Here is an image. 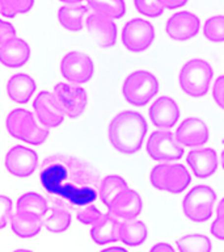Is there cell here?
<instances>
[{
    "label": "cell",
    "instance_id": "1",
    "mask_svg": "<svg viewBox=\"0 0 224 252\" xmlns=\"http://www.w3.org/2000/svg\"><path fill=\"white\" fill-rule=\"evenodd\" d=\"M39 168L41 185L54 198V205L70 210L90 205L98 197L97 171L80 158L54 154L45 158Z\"/></svg>",
    "mask_w": 224,
    "mask_h": 252
},
{
    "label": "cell",
    "instance_id": "2",
    "mask_svg": "<svg viewBox=\"0 0 224 252\" xmlns=\"http://www.w3.org/2000/svg\"><path fill=\"white\" fill-rule=\"evenodd\" d=\"M148 124L137 110H122L114 116L108 126L110 146L122 155H134L143 147Z\"/></svg>",
    "mask_w": 224,
    "mask_h": 252
},
{
    "label": "cell",
    "instance_id": "3",
    "mask_svg": "<svg viewBox=\"0 0 224 252\" xmlns=\"http://www.w3.org/2000/svg\"><path fill=\"white\" fill-rule=\"evenodd\" d=\"M5 129L11 137L31 146L43 145L49 138V129L39 124L35 114L24 108H16L8 113Z\"/></svg>",
    "mask_w": 224,
    "mask_h": 252
},
{
    "label": "cell",
    "instance_id": "4",
    "mask_svg": "<svg viewBox=\"0 0 224 252\" xmlns=\"http://www.w3.org/2000/svg\"><path fill=\"white\" fill-rule=\"evenodd\" d=\"M214 78V68L207 61L200 58L189 59L182 64L178 74V87L189 97L206 96Z\"/></svg>",
    "mask_w": 224,
    "mask_h": 252
},
{
    "label": "cell",
    "instance_id": "5",
    "mask_svg": "<svg viewBox=\"0 0 224 252\" xmlns=\"http://www.w3.org/2000/svg\"><path fill=\"white\" fill-rule=\"evenodd\" d=\"M159 80L148 70H137L126 76L122 84V96L127 104L137 108L148 105L159 94Z\"/></svg>",
    "mask_w": 224,
    "mask_h": 252
},
{
    "label": "cell",
    "instance_id": "6",
    "mask_svg": "<svg viewBox=\"0 0 224 252\" xmlns=\"http://www.w3.org/2000/svg\"><path fill=\"white\" fill-rule=\"evenodd\" d=\"M216 202L215 190L208 185L193 187L182 200V212L190 222L204 223L211 220Z\"/></svg>",
    "mask_w": 224,
    "mask_h": 252
},
{
    "label": "cell",
    "instance_id": "7",
    "mask_svg": "<svg viewBox=\"0 0 224 252\" xmlns=\"http://www.w3.org/2000/svg\"><path fill=\"white\" fill-rule=\"evenodd\" d=\"M145 150L148 157L159 163H172L180 160L184 157V146L181 145L170 130L157 129L151 133L147 142Z\"/></svg>",
    "mask_w": 224,
    "mask_h": 252
},
{
    "label": "cell",
    "instance_id": "8",
    "mask_svg": "<svg viewBox=\"0 0 224 252\" xmlns=\"http://www.w3.org/2000/svg\"><path fill=\"white\" fill-rule=\"evenodd\" d=\"M155 37L156 32L153 24L140 17L131 19L122 28V45L126 50L134 54H140L148 50L153 45Z\"/></svg>",
    "mask_w": 224,
    "mask_h": 252
},
{
    "label": "cell",
    "instance_id": "9",
    "mask_svg": "<svg viewBox=\"0 0 224 252\" xmlns=\"http://www.w3.org/2000/svg\"><path fill=\"white\" fill-rule=\"evenodd\" d=\"M59 71L71 84H85L94 75V62L89 55L82 51L67 53L59 63Z\"/></svg>",
    "mask_w": 224,
    "mask_h": 252
},
{
    "label": "cell",
    "instance_id": "10",
    "mask_svg": "<svg viewBox=\"0 0 224 252\" xmlns=\"http://www.w3.org/2000/svg\"><path fill=\"white\" fill-rule=\"evenodd\" d=\"M54 94L68 118H79L88 105V92L84 87L71 83H58Z\"/></svg>",
    "mask_w": 224,
    "mask_h": 252
},
{
    "label": "cell",
    "instance_id": "11",
    "mask_svg": "<svg viewBox=\"0 0 224 252\" xmlns=\"http://www.w3.org/2000/svg\"><path fill=\"white\" fill-rule=\"evenodd\" d=\"M4 164L12 176L19 177V179H27V177L31 176L38 168V154L27 146H13L5 154Z\"/></svg>",
    "mask_w": 224,
    "mask_h": 252
},
{
    "label": "cell",
    "instance_id": "12",
    "mask_svg": "<svg viewBox=\"0 0 224 252\" xmlns=\"http://www.w3.org/2000/svg\"><path fill=\"white\" fill-rule=\"evenodd\" d=\"M200 32V19L190 11L173 13L165 23V33L176 42H186Z\"/></svg>",
    "mask_w": 224,
    "mask_h": 252
},
{
    "label": "cell",
    "instance_id": "13",
    "mask_svg": "<svg viewBox=\"0 0 224 252\" xmlns=\"http://www.w3.org/2000/svg\"><path fill=\"white\" fill-rule=\"evenodd\" d=\"M33 108L39 124L46 129L58 127L66 118V114L55 97L54 92L50 91H41L33 102Z\"/></svg>",
    "mask_w": 224,
    "mask_h": 252
},
{
    "label": "cell",
    "instance_id": "14",
    "mask_svg": "<svg viewBox=\"0 0 224 252\" xmlns=\"http://www.w3.org/2000/svg\"><path fill=\"white\" fill-rule=\"evenodd\" d=\"M85 27L97 46L102 49L115 46L118 39V28L113 19L92 12L86 16Z\"/></svg>",
    "mask_w": 224,
    "mask_h": 252
},
{
    "label": "cell",
    "instance_id": "15",
    "mask_svg": "<svg viewBox=\"0 0 224 252\" xmlns=\"http://www.w3.org/2000/svg\"><path fill=\"white\" fill-rule=\"evenodd\" d=\"M148 117L151 124L157 129L169 130L176 126L180 120V105L170 96H160L149 106Z\"/></svg>",
    "mask_w": 224,
    "mask_h": 252
},
{
    "label": "cell",
    "instance_id": "16",
    "mask_svg": "<svg viewBox=\"0 0 224 252\" xmlns=\"http://www.w3.org/2000/svg\"><path fill=\"white\" fill-rule=\"evenodd\" d=\"M176 138L184 147H203L210 139V129L206 121L199 117H188L176 130Z\"/></svg>",
    "mask_w": 224,
    "mask_h": 252
},
{
    "label": "cell",
    "instance_id": "17",
    "mask_svg": "<svg viewBox=\"0 0 224 252\" xmlns=\"http://www.w3.org/2000/svg\"><path fill=\"white\" fill-rule=\"evenodd\" d=\"M186 163L196 179L204 180L215 175L219 167V157L212 147H198L189 151Z\"/></svg>",
    "mask_w": 224,
    "mask_h": 252
},
{
    "label": "cell",
    "instance_id": "18",
    "mask_svg": "<svg viewBox=\"0 0 224 252\" xmlns=\"http://www.w3.org/2000/svg\"><path fill=\"white\" fill-rule=\"evenodd\" d=\"M110 214L119 220H134L140 216L143 210V200L135 189H125L118 194L108 206Z\"/></svg>",
    "mask_w": 224,
    "mask_h": 252
},
{
    "label": "cell",
    "instance_id": "19",
    "mask_svg": "<svg viewBox=\"0 0 224 252\" xmlns=\"http://www.w3.org/2000/svg\"><path fill=\"white\" fill-rule=\"evenodd\" d=\"M31 55L29 43L24 38L15 37L0 45V63L8 68H20L25 66Z\"/></svg>",
    "mask_w": 224,
    "mask_h": 252
},
{
    "label": "cell",
    "instance_id": "20",
    "mask_svg": "<svg viewBox=\"0 0 224 252\" xmlns=\"http://www.w3.org/2000/svg\"><path fill=\"white\" fill-rule=\"evenodd\" d=\"M190 184H192V175L185 165L180 163H168L161 181L160 192L180 194L185 189H188Z\"/></svg>",
    "mask_w": 224,
    "mask_h": 252
},
{
    "label": "cell",
    "instance_id": "21",
    "mask_svg": "<svg viewBox=\"0 0 224 252\" xmlns=\"http://www.w3.org/2000/svg\"><path fill=\"white\" fill-rule=\"evenodd\" d=\"M121 224L119 218L114 217L113 214H102L101 218L92 226L90 238L98 246L118 242L121 235Z\"/></svg>",
    "mask_w": 224,
    "mask_h": 252
},
{
    "label": "cell",
    "instance_id": "22",
    "mask_svg": "<svg viewBox=\"0 0 224 252\" xmlns=\"http://www.w3.org/2000/svg\"><path fill=\"white\" fill-rule=\"evenodd\" d=\"M35 90H37V83L34 79L31 78L30 75L24 74V72L12 75L5 87L9 100L20 105L30 101Z\"/></svg>",
    "mask_w": 224,
    "mask_h": 252
},
{
    "label": "cell",
    "instance_id": "23",
    "mask_svg": "<svg viewBox=\"0 0 224 252\" xmlns=\"http://www.w3.org/2000/svg\"><path fill=\"white\" fill-rule=\"evenodd\" d=\"M88 5L64 4L58 9V21L66 31L78 33L83 29L88 16Z\"/></svg>",
    "mask_w": 224,
    "mask_h": 252
},
{
    "label": "cell",
    "instance_id": "24",
    "mask_svg": "<svg viewBox=\"0 0 224 252\" xmlns=\"http://www.w3.org/2000/svg\"><path fill=\"white\" fill-rule=\"evenodd\" d=\"M49 202L43 196L35 192L24 193L16 204V214L25 217L45 218L49 212Z\"/></svg>",
    "mask_w": 224,
    "mask_h": 252
},
{
    "label": "cell",
    "instance_id": "25",
    "mask_svg": "<svg viewBox=\"0 0 224 252\" xmlns=\"http://www.w3.org/2000/svg\"><path fill=\"white\" fill-rule=\"evenodd\" d=\"M148 228L143 220L137 218L134 220H125L121 224V235L119 240L129 247H138L141 246L147 240Z\"/></svg>",
    "mask_w": 224,
    "mask_h": 252
},
{
    "label": "cell",
    "instance_id": "26",
    "mask_svg": "<svg viewBox=\"0 0 224 252\" xmlns=\"http://www.w3.org/2000/svg\"><path fill=\"white\" fill-rule=\"evenodd\" d=\"M45 218L38 217H25L15 214L11 218V228L16 236L21 239H29L38 235L43 227Z\"/></svg>",
    "mask_w": 224,
    "mask_h": 252
},
{
    "label": "cell",
    "instance_id": "27",
    "mask_svg": "<svg viewBox=\"0 0 224 252\" xmlns=\"http://www.w3.org/2000/svg\"><path fill=\"white\" fill-rule=\"evenodd\" d=\"M72 222V216L68 209L54 205L53 208L49 209V212L45 216L43 227L51 234H62L67 231Z\"/></svg>",
    "mask_w": 224,
    "mask_h": 252
},
{
    "label": "cell",
    "instance_id": "28",
    "mask_svg": "<svg viewBox=\"0 0 224 252\" xmlns=\"http://www.w3.org/2000/svg\"><path fill=\"white\" fill-rule=\"evenodd\" d=\"M129 188L127 181L119 175H109L104 177L100 183L98 188V197L106 208L112 204V201L125 189Z\"/></svg>",
    "mask_w": 224,
    "mask_h": 252
},
{
    "label": "cell",
    "instance_id": "29",
    "mask_svg": "<svg viewBox=\"0 0 224 252\" xmlns=\"http://www.w3.org/2000/svg\"><path fill=\"white\" fill-rule=\"evenodd\" d=\"M88 8L92 12L106 16L109 19L119 20L126 15V1L125 0H86Z\"/></svg>",
    "mask_w": 224,
    "mask_h": 252
},
{
    "label": "cell",
    "instance_id": "30",
    "mask_svg": "<svg viewBox=\"0 0 224 252\" xmlns=\"http://www.w3.org/2000/svg\"><path fill=\"white\" fill-rule=\"evenodd\" d=\"M178 252H211L212 242L203 234H186L176 242Z\"/></svg>",
    "mask_w": 224,
    "mask_h": 252
},
{
    "label": "cell",
    "instance_id": "31",
    "mask_svg": "<svg viewBox=\"0 0 224 252\" xmlns=\"http://www.w3.org/2000/svg\"><path fill=\"white\" fill-rule=\"evenodd\" d=\"M203 35L208 42H224V15H215L208 17L203 24Z\"/></svg>",
    "mask_w": 224,
    "mask_h": 252
},
{
    "label": "cell",
    "instance_id": "32",
    "mask_svg": "<svg viewBox=\"0 0 224 252\" xmlns=\"http://www.w3.org/2000/svg\"><path fill=\"white\" fill-rule=\"evenodd\" d=\"M34 0H0V13L4 17L13 19L31 11Z\"/></svg>",
    "mask_w": 224,
    "mask_h": 252
},
{
    "label": "cell",
    "instance_id": "33",
    "mask_svg": "<svg viewBox=\"0 0 224 252\" xmlns=\"http://www.w3.org/2000/svg\"><path fill=\"white\" fill-rule=\"evenodd\" d=\"M134 7L140 15L149 19H157L165 12L160 0H134Z\"/></svg>",
    "mask_w": 224,
    "mask_h": 252
},
{
    "label": "cell",
    "instance_id": "34",
    "mask_svg": "<svg viewBox=\"0 0 224 252\" xmlns=\"http://www.w3.org/2000/svg\"><path fill=\"white\" fill-rule=\"evenodd\" d=\"M101 217L102 213L100 212V209L96 208V206L92 204L82 206V208L76 212V220H78L82 224H86V226H88V224H89V226H93Z\"/></svg>",
    "mask_w": 224,
    "mask_h": 252
},
{
    "label": "cell",
    "instance_id": "35",
    "mask_svg": "<svg viewBox=\"0 0 224 252\" xmlns=\"http://www.w3.org/2000/svg\"><path fill=\"white\" fill-rule=\"evenodd\" d=\"M12 212H13V202L8 196L0 194V230L7 227L11 222Z\"/></svg>",
    "mask_w": 224,
    "mask_h": 252
},
{
    "label": "cell",
    "instance_id": "36",
    "mask_svg": "<svg viewBox=\"0 0 224 252\" xmlns=\"http://www.w3.org/2000/svg\"><path fill=\"white\" fill-rule=\"evenodd\" d=\"M212 98L216 102V105L219 106L220 109L224 110V75L219 76L214 82L212 87Z\"/></svg>",
    "mask_w": 224,
    "mask_h": 252
},
{
    "label": "cell",
    "instance_id": "37",
    "mask_svg": "<svg viewBox=\"0 0 224 252\" xmlns=\"http://www.w3.org/2000/svg\"><path fill=\"white\" fill-rule=\"evenodd\" d=\"M15 37H17V34H16V28L13 27V24L5 20H0V45L11 41Z\"/></svg>",
    "mask_w": 224,
    "mask_h": 252
},
{
    "label": "cell",
    "instance_id": "38",
    "mask_svg": "<svg viewBox=\"0 0 224 252\" xmlns=\"http://www.w3.org/2000/svg\"><path fill=\"white\" fill-rule=\"evenodd\" d=\"M211 235L219 240H224V220L216 217L211 223Z\"/></svg>",
    "mask_w": 224,
    "mask_h": 252
},
{
    "label": "cell",
    "instance_id": "39",
    "mask_svg": "<svg viewBox=\"0 0 224 252\" xmlns=\"http://www.w3.org/2000/svg\"><path fill=\"white\" fill-rule=\"evenodd\" d=\"M189 0H160V3L163 4V7L169 11H176L180 8L185 7L188 4Z\"/></svg>",
    "mask_w": 224,
    "mask_h": 252
},
{
    "label": "cell",
    "instance_id": "40",
    "mask_svg": "<svg viewBox=\"0 0 224 252\" xmlns=\"http://www.w3.org/2000/svg\"><path fill=\"white\" fill-rule=\"evenodd\" d=\"M149 252H176L174 248L170 246L169 243H165V242H160V243H156L153 246Z\"/></svg>",
    "mask_w": 224,
    "mask_h": 252
},
{
    "label": "cell",
    "instance_id": "41",
    "mask_svg": "<svg viewBox=\"0 0 224 252\" xmlns=\"http://www.w3.org/2000/svg\"><path fill=\"white\" fill-rule=\"evenodd\" d=\"M216 217L224 220V197L220 200L218 208H216Z\"/></svg>",
    "mask_w": 224,
    "mask_h": 252
},
{
    "label": "cell",
    "instance_id": "42",
    "mask_svg": "<svg viewBox=\"0 0 224 252\" xmlns=\"http://www.w3.org/2000/svg\"><path fill=\"white\" fill-rule=\"evenodd\" d=\"M101 252H127V250L122 247H110L106 248V250H102Z\"/></svg>",
    "mask_w": 224,
    "mask_h": 252
},
{
    "label": "cell",
    "instance_id": "43",
    "mask_svg": "<svg viewBox=\"0 0 224 252\" xmlns=\"http://www.w3.org/2000/svg\"><path fill=\"white\" fill-rule=\"evenodd\" d=\"M59 1H62L64 4H82L85 0H59Z\"/></svg>",
    "mask_w": 224,
    "mask_h": 252
},
{
    "label": "cell",
    "instance_id": "44",
    "mask_svg": "<svg viewBox=\"0 0 224 252\" xmlns=\"http://www.w3.org/2000/svg\"><path fill=\"white\" fill-rule=\"evenodd\" d=\"M12 252H33V251L27 250V248H17V250H15V251H12Z\"/></svg>",
    "mask_w": 224,
    "mask_h": 252
},
{
    "label": "cell",
    "instance_id": "45",
    "mask_svg": "<svg viewBox=\"0 0 224 252\" xmlns=\"http://www.w3.org/2000/svg\"><path fill=\"white\" fill-rule=\"evenodd\" d=\"M220 163H222V167L224 169V150L222 151V155H220Z\"/></svg>",
    "mask_w": 224,
    "mask_h": 252
}]
</instances>
